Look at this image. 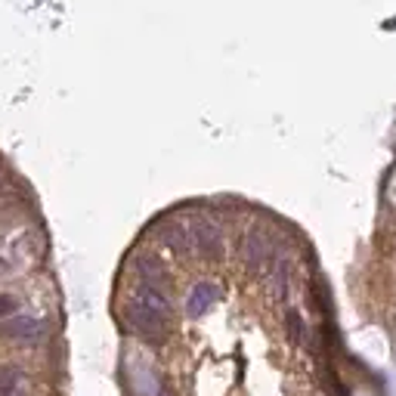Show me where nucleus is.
Here are the masks:
<instances>
[{"instance_id":"1","label":"nucleus","mask_w":396,"mask_h":396,"mask_svg":"<svg viewBox=\"0 0 396 396\" xmlns=\"http://www.w3.org/2000/svg\"><path fill=\"white\" fill-rule=\"evenodd\" d=\"M242 261L251 272H266L276 261V248H272V239L263 233V229H251L242 242Z\"/></svg>"},{"instance_id":"2","label":"nucleus","mask_w":396,"mask_h":396,"mask_svg":"<svg viewBox=\"0 0 396 396\" xmlns=\"http://www.w3.org/2000/svg\"><path fill=\"white\" fill-rule=\"evenodd\" d=\"M124 316H127V325H131L136 335L142 337V341H152V344H161L164 337H168V325L170 322H164V319H158V316H152L149 309H142V307H136L133 300L127 304L124 309Z\"/></svg>"},{"instance_id":"3","label":"nucleus","mask_w":396,"mask_h":396,"mask_svg":"<svg viewBox=\"0 0 396 396\" xmlns=\"http://www.w3.org/2000/svg\"><path fill=\"white\" fill-rule=\"evenodd\" d=\"M189 229H192V251H198L207 261L223 254V233L214 220H196L189 223Z\"/></svg>"},{"instance_id":"4","label":"nucleus","mask_w":396,"mask_h":396,"mask_svg":"<svg viewBox=\"0 0 396 396\" xmlns=\"http://www.w3.org/2000/svg\"><path fill=\"white\" fill-rule=\"evenodd\" d=\"M0 335L19 344H38L44 337V322L34 319V316H13L0 325Z\"/></svg>"},{"instance_id":"5","label":"nucleus","mask_w":396,"mask_h":396,"mask_svg":"<svg viewBox=\"0 0 396 396\" xmlns=\"http://www.w3.org/2000/svg\"><path fill=\"white\" fill-rule=\"evenodd\" d=\"M133 304L136 307H142V309H149L152 316H158V319H164V322H170V316H174V307H170V298H168V291H161V288H149V285H140L133 291Z\"/></svg>"},{"instance_id":"6","label":"nucleus","mask_w":396,"mask_h":396,"mask_svg":"<svg viewBox=\"0 0 396 396\" xmlns=\"http://www.w3.org/2000/svg\"><path fill=\"white\" fill-rule=\"evenodd\" d=\"M161 242L168 244L174 254H189L192 251V229L189 223H179V220H170L161 226Z\"/></svg>"},{"instance_id":"7","label":"nucleus","mask_w":396,"mask_h":396,"mask_svg":"<svg viewBox=\"0 0 396 396\" xmlns=\"http://www.w3.org/2000/svg\"><path fill=\"white\" fill-rule=\"evenodd\" d=\"M217 298H220L217 285H214V282H198V285L189 291V298H186V313H189V316L207 313V309L214 307V300H217Z\"/></svg>"},{"instance_id":"8","label":"nucleus","mask_w":396,"mask_h":396,"mask_svg":"<svg viewBox=\"0 0 396 396\" xmlns=\"http://www.w3.org/2000/svg\"><path fill=\"white\" fill-rule=\"evenodd\" d=\"M136 276H140V285H149V288H168V272H164L161 261H155V257L142 254L136 257Z\"/></svg>"},{"instance_id":"9","label":"nucleus","mask_w":396,"mask_h":396,"mask_svg":"<svg viewBox=\"0 0 396 396\" xmlns=\"http://www.w3.org/2000/svg\"><path fill=\"white\" fill-rule=\"evenodd\" d=\"M16 384H22V369L19 365H0V390H10Z\"/></svg>"},{"instance_id":"10","label":"nucleus","mask_w":396,"mask_h":396,"mask_svg":"<svg viewBox=\"0 0 396 396\" xmlns=\"http://www.w3.org/2000/svg\"><path fill=\"white\" fill-rule=\"evenodd\" d=\"M285 322H288V335H291V341H294V344H300V341H304V319H300V313H294V309H288Z\"/></svg>"},{"instance_id":"11","label":"nucleus","mask_w":396,"mask_h":396,"mask_svg":"<svg viewBox=\"0 0 396 396\" xmlns=\"http://www.w3.org/2000/svg\"><path fill=\"white\" fill-rule=\"evenodd\" d=\"M10 313H16V300H13L10 294H0V319Z\"/></svg>"},{"instance_id":"12","label":"nucleus","mask_w":396,"mask_h":396,"mask_svg":"<svg viewBox=\"0 0 396 396\" xmlns=\"http://www.w3.org/2000/svg\"><path fill=\"white\" fill-rule=\"evenodd\" d=\"M0 396H28V387L16 384V387H10V390H0Z\"/></svg>"},{"instance_id":"13","label":"nucleus","mask_w":396,"mask_h":396,"mask_svg":"<svg viewBox=\"0 0 396 396\" xmlns=\"http://www.w3.org/2000/svg\"><path fill=\"white\" fill-rule=\"evenodd\" d=\"M0 276H3V261H0Z\"/></svg>"}]
</instances>
